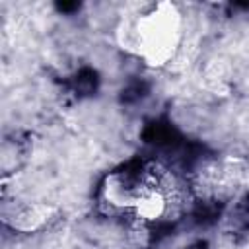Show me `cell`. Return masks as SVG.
<instances>
[{"mask_svg":"<svg viewBox=\"0 0 249 249\" xmlns=\"http://www.w3.org/2000/svg\"><path fill=\"white\" fill-rule=\"evenodd\" d=\"M177 14L169 6H156L136 23V41L146 56L160 60L169 54L177 39Z\"/></svg>","mask_w":249,"mask_h":249,"instance_id":"obj_1","label":"cell"}]
</instances>
